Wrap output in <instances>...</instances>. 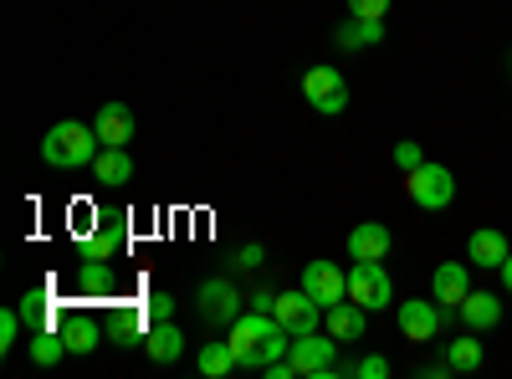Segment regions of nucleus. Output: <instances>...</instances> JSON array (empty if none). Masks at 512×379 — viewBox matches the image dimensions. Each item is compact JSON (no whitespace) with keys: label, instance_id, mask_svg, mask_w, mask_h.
<instances>
[{"label":"nucleus","instance_id":"obj_1","mask_svg":"<svg viewBox=\"0 0 512 379\" xmlns=\"http://www.w3.org/2000/svg\"><path fill=\"white\" fill-rule=\"evenodd\" d=\"M231 349H236V369H267L272 359H282L292 349V333L277 323V313L246 308L231 323Z\"/></svg>","mask_w":512,"mask_h":379},{"label":"nucleus","instance_id":"obj_2","mask_svg":"<svg viewBox=\"0 0 512 379\" xmlns=\"http://www.w3.org/2000/svg\"><path fill=\"white\" fill-rule=\"evenodd\" d=\"M103 149L98 129H88V123L77 118H62L47 129V139H41V159L52 164V170H82V164H93Z\"/></svg>","mask_w":512,"mask_h":379},{"label":"nucleus","instance_id":"obj_3","mask_svg":"<svg viewBox=\"0 0 512 379\" xmlns=\"http://www.w3.org/2000/svg\"><path fill=\"white\" fill-rule=\"evenodd\" d=\"M287 359H292L297 379H328V374L338 369V339H333L328 328H323V333H297L292 349H287Z\"/></svg>","mask_w":512,"mask_h":379},{"label":"nucleus","instance_id":"obj_4","mask_svg":"<svg viewBox=\"0 0 512 379\" xmlns=\"http://www.w3.org/2000/svg\"><path fill=\"white\" fill-rule=\"evenodd\" d=\"M405 195H410L420 210H446V205L456 200V175L446 170V164H431V159H425L420 170L405 175Z\"/></svg>","mask_w":512,"mask_h":379},{"label":"nucleus","instance_id":"obj_5","mask_svg":"<svg viewBox=\"0 0 512 379\" xmlns=\"http://www.w3.org/2000/svg\"><path fill=\"white\" fill-rule=\"evenodd\" d=\"M349 298H354L364 313L395 308V282H390V272H384V262H354V272H349Z\"/></svg>","mask_w":512,"mask_h":379},{"label":"nucleus","instance_id":"obj_6","mask_svg":"<svg viewBox=\"0 0 512 379\" xmlns=\"http://www.w3.org/2000/svg\"><path fill=\"white\" fill-rule=\"evenodd\" d=\"M451 318H461L456 308H441L436 298L425 303V298H405L400 303V333L410 344H431V339H441V328L451 323Z\"/></svg>","mask_w":512,"mask_h":379},{"label":"nucleus","instance_id":"obj_7","mask_svg":"<svg viewBox=\"0 0 512 379\" xmlns=\"http://www.w3.org/2000/svg\"><path fill=\"white\" fill-rule=\"evenodd\" d=\"M195 303H200V318H205V323H216V328H231V323L246 313V298L236 292V282H226V277L200 282Z\"/></svg>","mask_w":512,"mask_h":379},{"label":"nucleus","instance_id":"obj_8","mask_svg":"<svg viewBox=\"0 0 512 379\" xmlns=\"http://www.w3.org/2000/svg\"><path fill=\"white\" fill-rule=\"evenodd\" d=\"M303 98H308L323 118H333V113L349 108V82H344V72H338V67H313V72L303 77Z\"/></svg>","mask_w":512,"mask_h":379},{"label":"nucleus","instance_id":"obj_9","mask_svg":"<svg viewBox=\"0 0 512 379\" xmlns=\"http://www.w3.org/2000/svg\"><path fill=\"white\" fill-rule=\"evenodd\" d=\"M297 287H303L308 298L328 313L333 303H344V298H349V272H338V262H323V257H318V262L303 267V282H297Z\"/></svg>","mask_w":512,"mask_h":379},{"label":"nucleus","instance_id":"obj_10","mask_svg":"<svg viewBox=\"0 0 512 379\" xmlns=\"http://www.w3.org/2000/svg\"><path fill=\"white\" fill-rule=\"evenodd\" d=\"M123 251H128V216H103L82 241V262H118Z\"/></svg>","mask_w":512,"mask_h":379},{"label":"nucleus","instance_id":"obj_11","mask_svg":"<svg viewBox=\"0 0 512 379\" xmlns=\"http://www.w3.org/2000/svg\"><path fill=\"white\" fill-rule=\"evenodd\" d=\"M277 323L292 333H318V323H323V308L308 298L303 287H292V292H277Z\"/></svg>","mask_w":512,"mask_h":379},{"label":"nucleus","instance_id":"obj_12","mask_svg":"<svg viewBox=\"0 0 512 379\" xmlns=\"http://www.w3.org/2000/svg\"><path fill=\"white\" fill-rule=\"evenodd\" d=\"M390 246H395V236H390L384 221H364V226L349 231V257L354 262H384V257H390Z\"/></svg>","mask_w":512,"mask_h":379},{"label":"nucleus","instance_id":"obj_13","mask_svg":"<svg viewBox=\"0 0 512 379\" xmlns=\"http://www.w3.org/2000/svg\"><path fill=\"white\" fill-rule=\"evenodd\" d=\"M323 328L333 333L338 344H359V339H364V328H369V313H364L354 298H344V303H333V308L323 313Z\"/></svg>","mask_w":512,"mask_h":379},{"label":"nucleus","instance_id":"obj_14","mask_svg":"<svg viewBox=\"0 0 512 379\" xmlns=\"http://www.w3.org/2000/svg\"><path fill=\"white\" fill-rule=\"evenodd\" d=\"M431 287H436V303L441 308H461L466 292H472V267H466V262H441L436 277H431Z\"/></svg>","mask_w":512,"mask_h":379},{"label":"nucleus","instance_id":"obj_15","mask_svg":"<svg viewBox=\"0 0 512 379\" xmlns=\"http://www.w3.org/2000/svg\"><path fill=\"white\" fill-rule=\"evenodd\" d=\"M456 313H461V323L472 333H487V328L502 323V298H497V292H466V303Z\"/></svg>","mask_w":512,"mask_h":379},{"label":"nucleus","instance_id":"obj_16","mask_svg":"<svg viewBox=\"0 0 512 379\" xmlns=\"http://www.w3.org/2000/svg\"><path fill=\"white\" fill-rule=\"evenodd\" d=\"M93 180L98 185H128V180H134V159H128V149L123 144H103L98 149V159H93Z\"/></svg>","mask_w":512,"mask_h":379},{"label":"nucleus","instance_id":"obj_17","mask_svg":"<svg viewBox=\"0 0 512 379\" xmlns=\"http://www.w3.org/2000/svg\"><path fill=\"white\" fill-rule=\"evenodd\" d=\"M144 354L154 359V364H175L180 354H185V333L169 323V318H159V323H149V339H144Z\"/></svg>","mask_w":512,"mask_h":379},{"label":"nucleus","instance_id":"obj_18","mask_svg":"<svg viewBox=\"0 0 512 379\" xmlns=\"http://www.w3.org/2000/svg\"><path fill=\"white\" fill-rule=\"evenodd\" d=\"M512 257V246H507V236L502 231H472V241H466V262L472 267H502Z\"/></svg>","mask_w":512,"mask_h":379},{"label":"nucleus","instance_id":"obj_19","mask_svg":"<svg viewBox=\"0 0 512 379\" xmlns=\"http://www.w3.org/2000/svg\"><path fill=\"white\" fill-rule=\"evenodd\" d=\"M57 328H62V339H67V349L72 354H93L98 349V323L88 318V313H57Z\"/></svg>","mask_w":512,"mask_h":379},{"label":"nucleus","instance_id":"obj_20","mask_svg":"<svg viewBox=\"0 0 512 379\" xmlns=\"http://www.w3.org/2000/svg\"><path fill=\"white\" fill-rule=\"evenodd\" d=\"M93 129H98L103 144H128L134 139V113H128L123 103H103L98 118H93Z\"/></svg>","mask_w":512,"mask_h":379},{"label":"nucleus","instance_id":"obj_21","mask_svg":"<svg viewBox=\"0 0 512 379\" xmlns=\"http://www.w3.org/2000/svg\"><path fill=\"white\" fill-rule=\"evenodd\" d=\"M62 354H72V349H67V339H62V328H57V323H47V328H31V359H36L41 369L62 364Z\"/></svg>","mask_w":512,"mask_h":379},{"label":"nucleus","instance_id":"obj_22","mask_svg":"<svg viewBox=\"0 0 512 379\" xmlns=\"http://www.w3.org/2000/svg\"><path fill=\"white\" fill-rule=\"evenodd\" d=\"M384 41V21H364V16H349L344 26H338V47H379Z\"/></svg>","mask_w":512,"mask_h":379},{"label":"nucleus","instance_id":"obj_23","mask_svg":"<svg viewBox=\"0 0 512 379\" xmlns=\"http://www.w3.org/2000/svg\"><path fill=\"white\" fill-rule=\"evenodd\" d=\"M446 364H451V374H477V369H482V339H477V333H461V339H451Z\"/></svg>","mask_w":512,"mask_h":379},{"label":"nucleus","instance_id":"obj_24","mask_svg":"<svg viewBox=\"0 0 512 379\" xmlns=\"http://www.w3.org/2000/svg\"><path fill=\"white\" fill-rule=\"evenodd\" d=\"M113 287H118L113 262H82V272H77V292H88V298H108Z\"/></svg>","mask_w":512,"mask_h":379},{"label":"nucleus","instance_id":"obj_25","mask_svg":"<svg viewBox=\"0 0 512 379\" xmlns=\"http://www.w3.org/2000/svg\"><path fill=\"white\" fill-rule=\"evenodd\" d=\"M195 364H200L205 379H226V374L236 369V349H231V339H226V344H205Z\"/></svg>","mask_w":512,"mask_h":379},{"label":"nucleus","instance_id":"obj_26","mask_svg":"<svg viewBox=\"0 0 512 379\" xmlns=\"http://www.w3.org/2000/svg\"><path fill=\"white\" fill-rule=\"evenodd\" d=\"M144 318H149V313H144ZM144 318H139V313H118V318H113V344H118V349H134V344H144V339H149Z\"/></svg>","mask_w":512,"mask_h":379},{"label":"nucleus","instance_id":"obj_27","mask_svg":"<svg viewBox=\"0 0 512 379\" xmlns=\"http://www.w3.org/2000/svg\"><path fill=\"white\" fill-rule=\"evenodd\" d=\"M21 318H26V328H47V323H57V313L47 308V292H26V298H21V308H16Z\"/></svg>","mask_w":512,"mask_h":379},{"label":"nucleus","instance_id":"obj_28","mask_svg":"<svg viewBox=\"0 0 512 379\" xmlns=\"http://www.w3.org/2000/svg\"><path fill=\"white\" fill-rule=\"evenodd\" d=\"M344 374H354V379H390V359H379V354H364V359H354Z\"/></svg>","mask_w":512,"mask_h":379},{"label":"nucleus","instance_id":"obj_29","mask_svg":"<svg viewBox=\"0 0 512 379\" xmlns=\"http://www.w3.org/2000/svg\"><path fill=\"white\" fill-rule=\"evenodd\" d=\"M395 164L410 175V170H420V164H425V149H420L415 139H400V144H395Z\"/></svg>","mask_w":512,"mask_h":379},{"label":"nucleus","instance_id":"obj_30","mask_svg":"<svg viewBox=\"0 0 512 379\" xmlns=\"http://www.w3.org/2000/svg\"><path fill=\"white\" fill-rule=\"evenodd\" d=\"M349 16H364V21H384V16H390V0H349Z\"/></svg>","mask_w":512,"mask_h":379},{"label":"nucleus","instance_id":"obj_31","mask_svg":"<svg viewBox=\"0 0 512 379\" xmlns=\"http://www.w3.org/2000/svg\"><path fill=\"white\" fill-rule=\"evenodd\" d=\"M21 313H0V349H16V339H21Z\"/></svg>","mask_w":512,"mask_h":379},{"label":"nucleus","instance_id":"obj_32","mask_svg":"<svg viewBox=\"0 0 512 379\" xmlns=\"http://www.w3.org/2000/svg\"><path fill=\"white\" fill-rule=\"evenodd\" d=\"M262 262H267V251L256 246V241H246V246L236 251V267H241V272H256V267H262Z\"/></svg>","mask_w":512,"mask_h":379},{"label":"nucleus","instance_id":"obj_33","mask_svg":"<svg viewBox=\"0 0 512 379\" xmlns=\"http://www.w3.org/2000/svg\"><path fill=\"white\" fill-rule=\"evenodd\" d=\"M144 313H149V323H159V318H169V313H175V298H169V292H154Z\"/></svg>","mask_w":512,"mask_h":379},{"label":"nucleus","instance_id":"obj_34","mask_svg":"<svg viewBox=\"0 0 512 379\" xmlns=\"http://www.w3.org/2000/svg\"><path fill=\"white\" fill-rule=\"evenodd\" d=\"M246 308H262V313H277V292H272V287H256L251 298H246Z\"/></svg>","mask_w":512,"mask_h":379},{"label":"nucleus","instance_id":"obj_35","mask_svg":"<svg viewBox=\"0 0 512 379\" xmlns=\"http://www.w3.org/2000/svg\"><path fill=\"white\" fill-rule=\"evenodd\" d=\"M262 374H267V379H297V369H292V359H287V354H282V359H272Z\"/></svg>","mask_w":512,"mask_h":379},{"label":"nucleus","instance_id":"obj_36","mask_svg":"<svg viewBox=\"0 0 512 379\" xmlns=\"http://www.w3.org/2000/svg\"><path fill=\"white\" fill-rule=\"evenodd\" d=\"M497 272H502V287H507V292H512V257H507V262H502V267H497Z\"/></svg>","mask_w":512,"mask_h":379}]
</instances>
